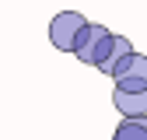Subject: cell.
I'll list each match as a JSON object with an SVG mask.
<instances>
[{
	"label": "cell",
	"mask_w": 147,
	"mask_h": 140,
	"mask_svg": "<svg viewBox=\"0 0 147 140\" xmlns=\"http://www.w3.org/2000/svg\"><path fill=\"white\" fill-rule=\"evenodd\" d=\"M88 25L91 21H88L84 14H77V11H60L49 21V42L56 46V49H63V52H77L81 35H84Z\"/></svg>",
	"instance_id": "1"
},
{
	"label": "cell",
	"mask_w": 147,
	"mask_h": 140,
	"mask_svg": "<svg viewBox=\"0 0 147 140\" xmlns=\"http://www.w3.org/2000/svg\"><path fill=\"white\" fill-rule=\"evenodd\" d=\"M112 39H116V35L109 32L105 25H88L74 56H77L84 67H95V70H98V67L105 63V56H109V49H112Z\"/></svg>",
	"instance_id": "2"
},
{
	"label": "cell",
	"mask_w": 147,
	"mask_h": 140,
	"mask_svg": "<svg viewBox=\"0 0 147 140\" xmlns=\"http://www.w3.org/2000/svg\"><path fill=\"white\" fill-rule=\"evenodd\" d=\"M116 88H126V91H144L147 88V56H140V52H130L119 70H116Z\"/></svg>",
	"instance_id": "3"
},
{
	"label": "cell",
	"mask_w": 147,
	"mask_h": 140,
	"mask_svg": "<svg viewBox=\"0 0 147 140\" xmlns=\"http://www.w3.org/2000/svg\"><path fill=\"white\" fill-rule=\"evenodd\" d=\"M112 105L123 112V119H140V116H147V88H144V91H126V88H116Z\"/></svg>",
	"instance_id": "4"
},
{
	"label": "cell",
	"mask_w": 147,
	"mask_h": 140,
	"mask_svg": "<svg viewBox=\"0 0 147 140\" xmlns=\"http://www.w3.org/2000/svg\"><path fill=\"white\" fill-rule=\"evenodd\" d=\"M130 52H133V42L126 39V35H116V39H112V49H109V56H105V63H102L98 70L112 77L116 70H119V63H123L126 56H130Z\"/></svg>",
	"instance_id": "5"
},
{
	"label": "cell",
	"mask_w": 147,
	"mask_h": 140,
	"mask_svg": "<svg viewBox=\"0 0 147 140\" xmlns=\"http://www.w3.org/2000/svg\"><path fill=\"white\" fill-rule=\"evenodd\" d=\"M112 140H147V116H140V119H123Z\"/></svg>",
	"instance_id": "6"
}]
</instances>
